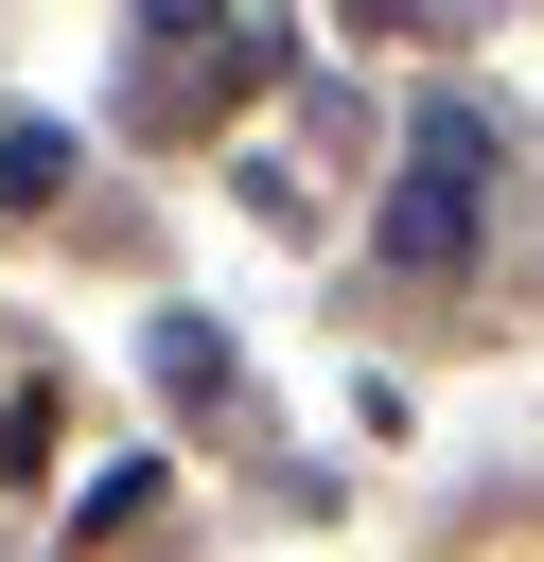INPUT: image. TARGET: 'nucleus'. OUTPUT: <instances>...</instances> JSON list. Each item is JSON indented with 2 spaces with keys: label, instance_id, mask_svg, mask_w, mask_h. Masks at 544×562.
<instances>
[{
  "label": "nucleus",
  "instance_id": "1",
  "mask_svg": "<svg viewBox=\"0 0 544 562\" xmlns=\"http://www.w3.org/2000/svg\"><path fill=\"white\" fill-rule=\"evenodd\" d=\"M491 193H509V123H491V105H421V123H404V176H386V211H369L386 281H456V263L491 246Z\"/></svg>",
  "mask_w": 544,
  "mask_h": 562
},
{
  "label": "nucleus",
  "instance_id": "2",
  "mask_svg": "<svg viewBox=\"0 0 544 562\" xmlns=\"http://www.w3.org/2000/svg\"><path fill=\"white\" fill-rule=\"evenodd\" d=\"M140 386L158 404H228V334L211 316H140Z\"/></svg>",
  "mask_w": 544,
  "mask_h": 562
},
{
  "label": "nucleus",
  "instance_id": "3",
  "mask_svg": "<svg viewBox=\"0 0 544 562\" xmlns=\"http://www.w3.org/2000/svg\"><path fill=\"white\" fill-rule=\"evenodd\" d=\"M140 509H158V457H105V474H88V492H70V544H123V527H140Z\"/></svg>",
  "mask_w": 544,
  "mask_h": 562
},
{
  "label": "nucleus",
  "instance_id": "4",
  "mask_svg": "<svg viewBox=\"0 0 544 562\" xmlns=\"http://www.w3.org/2000/svg\"><path fill=\"white\" fill-rule=\"evenodd\" d=\"M70 193V123H0V211H53Z\"/></svg>",
  "mask_w": 544,
  "mask_h": 562
}]
</instances>
